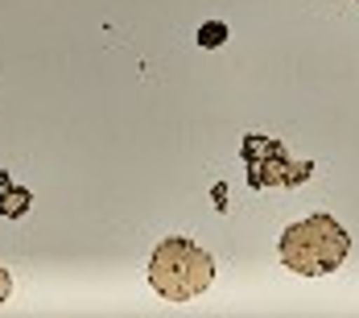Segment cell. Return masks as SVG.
<instances>
[{
    "mask_svg": "<svg viewBox=\"0 0 359 318\" xmlns=\"http://www.w3.org/2000/svg\"><path fill=\"white\" fill-rule=\"evenodd\" d=\"M347 252H351V236L330 215H310V219L285 227V236H281V265L302 277L334 273L347 260Z\"/></svg>",
    "mask_w": 359,
    "mask_h": 318,
    "instance_id": "6da1fadb",
    "label": "cell"
},
{
    "mask_svg": "<svg viewBox=\"0 0 359 318\" xmlns=\"http://www.w3.org/2000/svg\"><path fill=\"white\" fill-rule=\"evenodd\" d=\"M29 207H34V190L13 186V178L0 174V215H4V219H21Z\"/></svg>",
    "mask_w": 359,
    "mask_h": 318,
    "instance_id": "277c9868",
    "label": "cell"
},
{
    "mask_svg": "<svg viewBox=\"0 0 359 318\" xmlns=\"http://www.w3.org/2000/svg\"><path fill=\"white\" fill-rule=\"evenodd\" d=\"M215 281V260L207 248H198L186 236H170L153 248L149 260V285L165 298V302H190L198 298L207 285Z\"/></svg>",
    "mask_w": 359,
    "mask_h": 318,
    "instance_id": "7a4b0ae2",
    "label": "cell"
},
{
    "mask_svg": "<svg viewBox=\"0 0 359 318\" xmlns=\"http://www.w3.org/2000/svg\"><path fill=\"white\" fill-rule=\"evenodd\" d=\"M227 37H231V29H227L223 21H207V25H198V46H203V50H219Z\"/></svg>",
    "mask_w": 359,
    "mask_h": 318,
    "instance_id": "5b68a950",
    "label": "cell"
},
{
    "mask_svg": "<svg viewBox=\"0 0 359 318\" xmlns=\"http://www.w3.org/2000/svg\"><path fill=\"white\" fill-rule=\"evenodd\" d=\"M8 293H13V277H8V269L0 265V306L8 302Z\"/></svg>",
    "mask_w": 359,
    "mask_h": 318,
    "instance_id": "8992f818",
    "label": "cell"
},
{
    "mask_svg": "<svg viewBox=\"0 0 359 318\" xmlns=\"http://www.w3.org/2000/svg\"><path fill=\"white\" fill-rule=\"evenodd\" d=\"M244 161H248L252 190H260V186H297L314 170L310 161H293L277 137H256V133L244 137Z\"/></svg>",
    "mask_w": 359,
    "mask_h": 318,
    "instance_id": "3957f363",
    "label": "cell"
}]
</instances>
